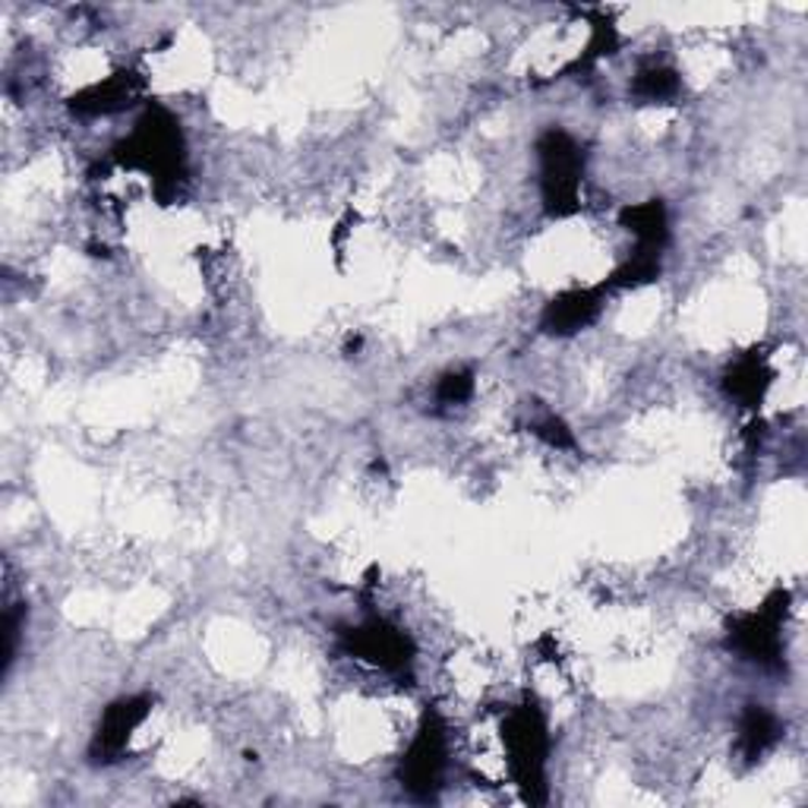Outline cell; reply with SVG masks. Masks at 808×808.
Returning a JSON list of instances; mask_svg holds the SVG:
<instances>
[{"label":"cell","mask_w":808,"mask_h":808,"mask_svg":"<svg viewBox=\"0 0 808 808\" xmlns=\"http://www.w3.org/2000/svg\"><path fill=\"white\" fill-rule=\"evenodd\" d=\"M594 310H598V303L588 291H575V294H566L559 303L553 300V306L546 310V326L559 335L581 329L594 316Z\"/></svg>","instance_id":"1"}]
</instances>
